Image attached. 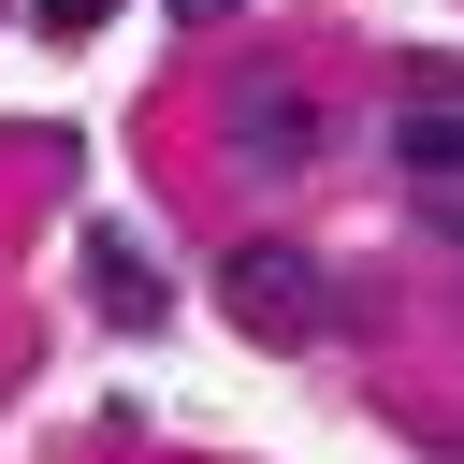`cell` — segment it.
Masks as SVG:
<instances>
[{"label": "cell", "mask_w": 464, "mask_h": 464, "mask_svg": "<svg viewBox=\"0 0 464 464\" xmlns=\"http://www.w3.org/2000/svg\"><path fill=\"white\" fill-rule=\"evenodd\" d=\"M29 14H44V44H87V29L116 14V0H29Z\"/></svg>", "instance_id": "obj_5"}, {"label": "cell", "mask_w": 464, "mask_h": 464, "mask_svg": "<svg viewBox=\"0 0 464 464\" xmlns=\"http://www.w3.org/2000/svg\"><path fill=\"white\" fill-rule=\"evenodd\" d=\"M87 290H102V319H130V334L160 319V276H145V261H130L116 232H87Z\"/></svg>", "instance_id": "obj_4"}, {"label": "cell", "mask_w": 464, "mask_h": 464, "mask_svg": "<svg viewBox=\"0 0 464 464\" xmlns=\"http://www.w3.org/2000/svg\"><path fill=\"white\" fill-rule=\"evenodd\" d=\"M174 14H188V29H203V14H232V0H174Z\"/></svg>", "instance_id": "obj_7"}, {"label": "cell", "mask_w": 464, "mask_h": 464, "mask_svg": "<svg viewBox=\"0 0 464 464\" xmlns=\"http://www.w3.org/2000/svg\"><path fill=\"white\" fill-rule=\"evenodd\" d=\"M392 174H406L420 203L464 188V72H406V102H392Z\"/></svg>", "instance_id": "obj_2"}, {"label": "cell", "mask_w": 464, "mask_h": 464, "mask_svg": "<svg viewBox=\"0 0 464 464\" xmlns=\"http://www.w3.org/2000/svg\"><path fill=\"white\" fill-rule=\"evenodd\" d=\"M218 304H232L246 334H276V348H304L334 290H319V261H304V246H232V261H218Z\"/></svg>", "instance_id": "obj_1"}, {"label": "cell", "mask_w": 464, "mask_h": 464, "mask_svg": "<svg viewBox=\"0 0 464 464\" xmlns=\"http://www.w3.org/2000/svg\"><path fill=\"white\" fill-rule=\"evenodd\" d=\"M420 218H435V232H450V246H464V188H450V203H420Z\"/></svg>", "instance_id": "obj_6"}, {"label": "cell", "mask_w": 464, "mask_h": 464, "mask_svg": "<svg viewBox=\"0 0 464 464\" xmlns=\"http://www.w3.org/2000/svg\"><path fill=\"white\" fill-rule=\"evenodd\" d=\"M232 160H246V174L319 160V102H304V87H276V72H246V87H232Z\"/></svg>", "instance_id": "obj_3"}]
</instances>
